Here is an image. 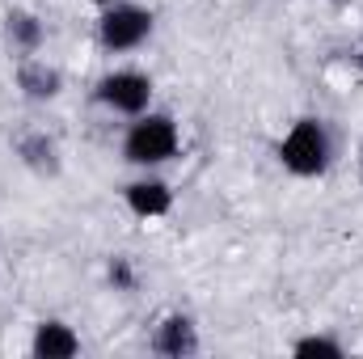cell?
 I'll return each mask as SVG.
<instances>
[{
  "instance_id": "cell-8",
  "label": "cell",
  "mask_w": 363,
  "mask_h": 359,
  "mask_svg": "<svg viewBox=\"0 0 363 359\" xmlns=\"http://www.w3.org/2000/svg\"><path fill=\"white\" fill-rule=\"evenodd\" d=\"M30 351H34L38 359H68V355L81 351V338H77V330L64 326V321H43V326L34 330Z\"/></svg>"
},
{
  "instance_id": "cell-9",
  "label": "cell",
  "mask_w": 363,
  "mask_h": 359,
  "mask_svg": "<svg viewBox=\"0 0 363 359\" xmlns=\"http://www.w3.org/2000/svg\"><path fill=\"white\" fill-rule=\"evenodd\" d=\"M4 34H9V43L17 47V51H26V55H34L38 47H43V21L34 17V13H26V9H13L9 17H4Z\"/></svg>"
},
{
  "instance_id": "cell-11",
  "label": "cell",
  "mask_w": 363,
  "mask_h": 359,
  "mask_svg": "<svg viewBox=\"0 0 363 359\" xmlns=\"http://www.w3.org/2000/svg\"><path fill=\"white\" fill-rule=\"evenodd\" d=\"M296 355H342V343H334V338H325V334H313V338H300L296 347H291Z\"/></svg>"
},
{
  "instance_id": "cell-1",
  "label": "cell",
  "mask_w": 363,
  "mask_h": 359,
  "mask_svg": "<svg viewBox=\"0 0 363 359\" xmlns=\"http://www.w3.org/2000/svg\"><path fill=\"white\" fill-rule=\"evenodd\" d=\"M178 144H182L178 123L169 114L144 110V114H135V123L123 136V161L140 165V170H157V165H165V161L178 157Z\"/></svg>"
},
{
  "instance_id": "cell-3",
  "label": "cell",
  "mask_w": 363,
  "mask_h": 359,
  "mask_svg": "<svg viewBox=\"0 0 363 359\" xmlns=\"http://www.w3.org/2000/svg\"><path fill=\"white\" fill-rule=\"evenodd\" d=\"M148 34H152V13L140 4H127V0L106 4V13L97 21V38L106 51H135Z\"/></svg>"
},
{
  "instance_id": "cell-13",
  "label": "cell",
  "mask_w": 363,
  "mask_h": 359,
  "mask_svg": "<svg viewBox=\"0 0 363 359\" xmlns=\"http://www.w3.org/2000/svg\"><path fill=\"white\" fill-rule=\"evenodd\" d=\"M93 4H114V0H93Z\"/></svg>"
},
{
  "instance_id": "cell-14",
  "label": "cell",
  "mask_w": 363,
  "mask_h": 359,
  "mask_svg": "<svg viewBox=\"0 0 363 359\" xmlns=\"http://www.w3.org/2000/svg\"><path fill=\"white\" fill-rule=\"evenodd\" d=\"M359 170H363V144H359Z\"/></svg>"
},
{
  "instance_id": "cell-10",
  "label": "cell",
  "mask_w": 363,
  "mask_h": 359,
  "mask_svg": "<svg viewBox=\"0 0 363 359\" xmlns=\"http://www.w3.org/2000/svg\"><path fill=\"white\" fill-rule=\"evenodd\" d=\"M17 157H21L30 170H38V174H55V170H60V161H55V140L43 136V131L17 136Z\"/></svg>"
},
{
  "instance_id": "cell-5",
  "label": "cell",
  "mask_w": 363,
  "mask_h": 359,
  "mask_svg": "<svg viewBox=\"0 0 363 359\" xmlns=\"http://www.w3.org/2000/svg\"><path fill=\"white\" fill-rule=\"evenodd\" d=\"M123 199H127V207H131L140 220H157V216H165V211L174 207V190H169L161 178H135V182H127Z\"/></svg>"
},
{
  "instance_id": "cell-7",
  "label": "cell",
  "mask_w": 363,
  "mask_h": 359,
  "mask_svg": "<svg viewBox=\"0 0 363 359\" xmlns=\"http://www.w3.org/2000/svg\"><path fill=\"white\" fill-rule=\"evenodd\" d=\"M17 89L30 101H51V97H60L64 81H60V72L47 60H21L17 64Z\"/></svg>"
},
{
  "instance_id": "cell-4",
  "label": "cell",
  "mask_w": 363,
  "mask_h": 359,
  "mask_svg": "<svg viewBox=\"0 0 363 359\" xmlns=\"http://www.w3.org/2000/svg\"><path fill=\"white\" fill-rule=\"evenodd\" d=\"M97 101L106 106V110H114V114H144L148 110V101H152V81L144 77V72H131V68H118V72H110V77H101L97 81Z\"/></svg>"
},
{
  "instance_id": "cell-12",
  "label": "cell",
  "mask_w": 363,
  "mask_h": 359,
  "mask_svg": "<svg viewBox=\"0 0 363 359\" xmlns=\"http://www.w3.org/2000/svg\"><path fill=\"white\" fill-rule=\"evenodd\" d=\"M110 283L118 292H135V270H131V258H114L110 263Z\"/></svg>"
},
{
  "instance_id": "cell-2",
  "label": "cell",
  "mask_w": 363,
  "mask_h": 359,
  "mask_svg": "<svg viewBox=\"0 0 363 359\" xmlns=\"http://www.w3.org/2000/svg\"><path fill=\"white\" fill-rule=\"evenodd\" d=\"M330 157H334V144H330V131L321 118H300L279 140V161L296 178H321L330 170Z\"/></svg>"
},
{
  "instance_id": "cell-6",
  "label": "cell",
  "mask_w": 363,
  "mask_h": 359,
  "mask_svg": "<svg viewBox=\"0 0 363 359\" xmlns=\"http://www.w3.org/2000/svg\"><path fill=\"white\" fill-rule=\"evenodd\" d=\"M152 351L157 355H169V359H182V355H194L199 351V330H194V321L190 317H165L157 330H152Z\"/></svg>"
}]
</instances>
